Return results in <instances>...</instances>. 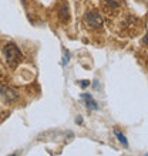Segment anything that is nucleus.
<instances>
[{
	"instance_id": "1",
	"label": "nucleus",
	"mask_w": 148,
	"mask_h": 156,
	"mask_svg": "<svg viewBox=\"0 0 148 156\" xmlns=\"http://www.w3.org/2000/svg\"><path fill=\"white\" fill-rule=\"evenodd\" d=\"M3 53L4 57H6V61L10 67H16L21 60V51L20 48L17 47L14 43H7V44L3 47Z\"/></svg>"
},
{
	"instance_id": "2",
	"label": "nucleus",
	"mask_w": 148,
	"mask_h": 156,
	"mask_svg": "<svg viewBox=\"0 0 148 156\" xmlns=\"http://www.w3.org/2000/svg\"><path fill=\"white\" fill-rule=\"evenodd\" d=\"M86 21H87V24L90 26V27H93V29H101L103 27V17L95 12L88 13L86 16Z\"/></svg>"
},
{
	"instance_id": "3",
	"label": "nucleus",
	"mask_w": 148,
	"mask_h": 156,
	"mask_svg": "<svg viewBox=\"0 0 148 156\" xmlns=\"http://www.w3.org/2000/svg\"><path fill=\"white\" fill-rule=\"evenodd\" d=\"M0 94H2V97H3V99L6 101V102H14L17 99V91H14L13 88H10V87H2L0 88Z\"/></svg>"
},
{
	"instance_id": "4",
	"label": "nucleus",
	"mask_w": 148,
	"mask_h": 156,
	"mask_svg": "<svg viewBox=\"0 0 148 156\" xmlns=\"http://www.w3.org/2000/svg\"><path fill=\"white\" fill-rule=\"evenodd\" d=\"M81 98H83V101L86 102L87 108H88L90 111H97V109H98V104L93 98L91 94H86V92H84V94H81Z\"/></svg>"
},
{
	"instance_id": "5",
	"label": "nucleus",
	"mask_w": 148,
	"mask_h": 156,
	"mask_svg": "<svg viewBox=\"0 0 148 156\" xmlns=\"http://www.w3.org/2000/svg\"><path fill=\"white\" fill-rule=\"evenodd\" d=\"M60 19H61L63 21H67L68 19H70V10H68V4L67 3H63V6L60 7Z\"/></svg>"
},
{
	"instance_id": "6",
	"label": "nucleus",
	"mask_w": 148,
	"mask_h": 156,
	"mask_svg": "<svg viewBox=\"0 0 148 156\" xmlns=\"http://www.w3.org/2000/svg\"><path fill=\"white\" fill-rule=\"evenodd\" d=\"M114 135L117 136V139H118L120 142L123 144V146H125V148H127V146H128V140H127V138H125V136H124L123 133H121V132L118 131V129H114Z\"/></svg>"
},
{
	"instance_id": "7",
	"label": "nucleus",
	"mask_w": 148,
	"mask_h": 156,
	"mask_svg": "<svg viewBox=\"0 0 148 156\" xmlns=\"http://www.w3.org/2000/svg\"><path fill=\"white\" fill-rule=\"evenodd\" d=\"M64 51V58H63V61H61V64H63V67H66L67 64H68V61H70V57H71V54H70V51L67 48H64L63 50Z\"/></svg>"
},
{
	"instance_id": "8",
	"label": "nucleus",
	"mask_w": 148,
	"mask_h": 156,
	"mask_svg": "<svg viewBox=\"0 0 148 156\" xmlns=\"http://www.w3.org/2000/svg\"><path fill=\"white\" fill-rule=\"evenodd\" d=\"M107 4L115 9V7H118V6H120V2H118V0H107Z\"/></svg>"
},
{
	"instance_id": "9",
	"label": "nucleus",
	"mask_w": 148,
	"mask_h": 156,
	"mask_svg": "<svg viewBox=\"0 0 148 156\" xmlns=\"http://www.w3.org/2000/svg\"><path fill=\"white\" fill-rule=\"evenodd\" d=\"M78 84H80L81 88H87V87L90 85V81L88 80H81V81H78Z\"/></svg>"
},
{
	"instance_id": "10",
	"label": "nucleus",
	"mask_w": 148,
	"mask_h": 156,
	"mask_svg": "<svg viewBox=\"0 0 148 156\" xmlns=\"http://www.w3.org/2000/svg\"><path fill=\"white\" fill-rule=\"evenodd\" d=\"M142 43H144V44H147V45H148V34H147V36H145L144 38H142Z\"/></svg>"
},
{
	"instance_id": "11",
	"label": "nucleus",
	"mask_w": 148,
	"mask_h": 156,
	"mask_svg": "<svg viewBox=\"0 0 148 156\" xmlns=\"http://www.w3.org/2000/svg\"><path fill=\"white\" fill-rule=\"evenodd\" d=\"M76 122H77V123H81V122H83V119H81V118H80V116H78V118H77V119H76Z\"/></svg>"
}]
</instances>
